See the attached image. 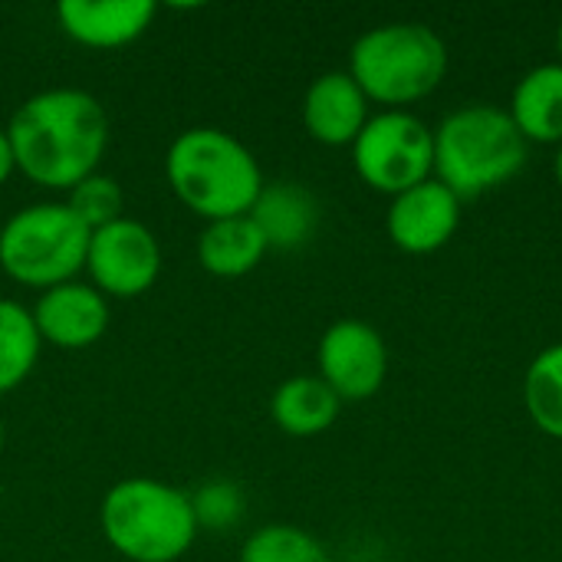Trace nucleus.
<instances>
[{
    "label": "nucleus",
    "mask_w": 562,
    "mask_h": 562,
    "mask_svg": "<svg viewBox=\"0 0 562 562\" xmlns=\"http://www.w3.org/2000/svg\"><path fill=\"white\" fill-rule=\"evenodd\" d=\"M346 72L359 82L369 102L408 109L445 82L448 46L428 23H382L352 43Z\"/></svg>",
    "instance_id": "4"
},
{
    "label": "nucleus",
    "mask_w": 562,
    "mask_h": 562,
    "mask_svg": "<svg viewBox=\"0 0 562 562\" xmlns=\"http://www.w3.org/2000/svg\"><path fill=\"white\" fill-rule=\"evenodd\" d=\"M352 168L362 184L395 198L435 178V128L408 109H382L352 142Z\"/></svg>",
    "instance_id": "7"
},
{
    "label": "nucleus",
    "mask_w": 562,
    "mask_h": 562,
    "mask_svg": "<svg viewBox=\"0 0 562 562\" xmlns=\"http://www.w3.org/2000/svg\"><path fill=\"white\" fill-rule=\"evenodd\" d=\"M102 537L132 562H178L198 537V510L188 494L155 477L119 481L99 507Z\"/></svg>",
    "instance_id": "5"
},
{
    "label": "nucleus",
    "mask_w": 562,
    "mask_h": 562,
    "mask_svg": "<svg viewBox=\"0 0 562 562\" xmlns=\"http://www.w3.org/2000/svg\"><path fill=\"white\" fill-rule=\"evenodd\" d=\"M40 333L33 313L13 300H0V395L13 392L40 359Z\"/></svg>",
    "instance_id": "19"
},
{
    "label": "nucleus",
    "mask_w": 562,
    "mask_h": 562,
    "mask_svg": "<svg viewBox=\"0 0 562 562\" xmlns=\"http://www.w3.org/2000/svg\"><path fill=\"white\" fill-rule=\"evenodd\" d=\"M527 151L530 145L507 109L471 102L448 112L435 128V178L468 201L514 181Z\"/></svg>",
    "instance_id": "3"
},
{
    "label": "nucleus",
    "mask_w": 562,
    "mask_h": 562,
    "mask_svg": "<svg viewBox=\"0 0 562 562\" xmlns=\"http://www.w3.org/2000/svg\"><path fill=\"white\" fill-rule=\"evenodd\" d=\"M69 211L89 227V231H99L105 224H115L122 214V188L115 178L109 175H89L82 178L72 191H69Z\"/></svg>",
    "instance_id": "21"
},
{
    "label": "nucleus",
    "mask_w": 562,
    "mask_h": 562,
    "mask_svg": "<svg viewBox=\"0 0 562 562\" xmlns=\"http://www.w3.org/2000/svg\"><path fill=\"white\" fill-rule=\"evenodd\" d=\"M86 270L102 296H119V300L142 296L155 286L161 273L158 237L142 221L119 217L115 224L92 231Z\"/></svg>",
    "instance_id": "8"
},
{
    "label": "nucleus",
    "mask_w": 562,
    "mask_h": 562,
    "mask_svg": "<svg viewBox=\"0 0 562 562\" xmlns=\"http://www.w3.org/2000/svg\"><path fill=\"white\" fill-rule=\"evenodd\" d=\"M89 237L69 204H30L0 227V270L23 286L53 290L86 267Z\"/></svg>",
    "instance_id": "6"
},
{
    "label": "nucleus",
    "mask_w": 562,
    "mask_h": 562,
    "mask_svg": "<svg viewBox=\"0 0 562 562\" xmlns=\"http://www.w3.org/2000/svg\"><path fill=\"white\" fill-rule=\"evenodd\" d=\"M557 53H560V63H562V16H560V26H557Z\"/></svg>",
    "instance_id": "24"
},
{
    "label": "nucleus",
    "mask_w": 562,
    "mask_h": 562,
    "mask_svg": "<svg viewBox=\"0 0 562 562\" xmlns=\"http://www.w3.org/2000/svg\"><path fill=\"white\" fill-rule=\"evenodd\" d=\"M240 562H333L326 547L290 524H270L247 537Z\"/></svg>",
    "instance_id": "20"
},
{
    "label": "nucleus",
    "mask_w": 562,
    "mask_h": 562,
    "mask_svg": "<svg viewBox=\"0 0 562 562\" xmlns=\"http://www.w3.org/2000/svg\"><path fill=\"white\" fill-rule=\"evenodd\" d=\"M524 405L537 431L562 441V342L540 349L527 366Z\"/></svg>",
    "instance_id": "18"
},
{
    "label": "nucleus",
    "mask_w": 562,
    "mask_h": 562,
    "mask_svg": "<svg viewBox=\"0 0 562 562\" xmlns=\"http://www.w3.org/2000/svg\"><path fill=\"white\" fill-rule=\"evenodd\" d=\"M250 221L260 227L267 247L293 250L303 247L319 227V204L316 198L296 181H273L263 184L250 207Z\"/></svg>",
    "instance_id": "14"
},
{
    "label": "nucleus",
    "mask_w": 562,
    "mask_h": 562,
    "mask_svg": "<svg viewBox=\"0 0 562 562\" xmlns=\"http://www.w3.org/2000/svg\"><path fill=\"white\" fill-rule=\"evenodd\" d=\"M0 451H3V422H0Z\"/></svg>",
    "instance_id": "25"
},
{
    "label": "nucleus",
    "mask_w": 562,
    "mask_h": 562,
    "mask_svg": "<svg viewBox=\"0 0 562 562\" xmlns=\"http://www.w3.org/2000/svg\"><path fill=\"white\" fill-rule=\"evenodd\" d=\"M16 168L40 188L72 191L95 175L109 148V115L82 89H46L30 95L7 122Z\"/></svg>",
    "instance_id": "1"
},
{
    "label": "nucleus",
    "mask_w": 562,
    "mask_h": 562,
    "mask_svg": "<svg viewBox=\"0 0 562 562\" xmlns=\"http://www.w3.org/2000/svg\"><path fill=\"white\" fill-rule=\"evenodd\" d=\"M267 250L270 247L260 227L250 221V214L211 221L198 237V263L211 277H224V280L247 277L250 270H257Z\"/></svg>",
    "instance_id": "17"
},
{
    "label": "nucleus",
    "mask_w": 562,
    "mask_h": 562,
    "mask_svg": "<svg viewBox=\"0 0 562 562\" xmlns=\"http://www.w3.org/2000/svg\"><path fill=\"white\" fill-rule=\"evenodd\" d=\"M165 175L175 198L207 224L250 214L263 191V175L250 148L211 125L188 128L171 142Z\"/></svg>",
    "instance_id": "2"
},
{
    "label": "nucleus",
    "mask_w": 562,
    "mask_h": 562,
    "mask_svg": "<svg viewBox=\"0 0 562 562\" xmlns=\"http://www.w3.org/2000/svg\"><path fill=\"white\" fill-rule=\"evenodd\" d=\"M339 395L319 375H293L270 398L277 428L293 438H316L329 431L339 418Z\"/></svg>",
    "instance_id": "16"
},
{
    "label": "nucleus",
    "mask_w": 562,
    "mask_h": 562,
    "mask_svg": "<svg viewBox=\"0 0 562 562\" xmlns=\"http://www.w3.org/2000/svg\"><path fill=\"white\" fill-rule=\"evenodd\" d=\"M369 99L346 69L323 72L303 95V125L310 138L329 148H342L359 138L369 122Z\"/></svg>",
    "instance_id": "12"
},
{
    "label": "nucleus",
    "mask_w": 562,
    "mask_h": 562,
    "mask_svg": "<svg viewBox=\"0 0 562 562\" xmlns=\"http://www.w3.org/2000/svg\"><path fill=\"white\" fill-rule=\"evenodd\" d=\"M16 161H13V148H10V138H7V128H0V184L13 175Z\"/></svg>",
    "instance_id": "22"
},
{
    "label": "nucleus",
    "mask_w": 562,
    "mask_h": 562,
    "mask_svg": "<svg viewBox=\"0 0 562 562\" xmlns=\"http://www.w3.org/2000/svg\"><path fill=\"white\" fill-rule=\"evenodd\" d=\"M461 198L438 178H428L392 198L385 231L402 254L425 257L451 244L461 227Z\"/></svg>",
    "instance_id": "10"
},
{
    "label": "nucleus",
    "mask_w": 562,
    "mask_h": 562,
    "mask_svg": "<svg viewBox=\"0 0 562 562\" xmlns=\"http://www.w3.org/2000/svg\"><path fill=\"white\" fill-rule=\"evenodd\" d=\"M510 119L527 145H562V63H540L520 76L510 95Z\"/></svg>",
    "instance_id": "15"
},
{
    "label": "nucleus",
    "mask_w": 562,
    "mask_h": 562,
    "mask_svg": "<svg viewBox=\"0 0 562 562\" xmlns=\"http://www.w3.org/2000/svg\"><path fill=\"white\" fill-rule=\"evenodd\" d=\"M319 379L339 402H369L389 375V346L382 333L362 319L333 323L316 349Z\"/></svg>",
    "instance_id": "9"
},
{
    "label": "nucleus",
    "mask_w": 562,
    "mask_h": 562,
    "mask_svg": "<svg viewBox=\"0 0 562 562\" xmlns=\"http://www.w3.org/2000/svg\"><path fill=\"white\" fill-rule=\"evenodd\" d=\"M553 178H557V188L562 191V145L557 148V158H553Z\"/></svg>",
    "instance_id": "23"
},
{
    "label": "nucleus",
    "mask_w": 562,
    "mask_h": 562,
    "mask_svg": "<svg viewBox=\"0 0 562 562\" xmlns=\"http://www.w3.org/2000/svg\"><path fill=\"white\" fill-rule=\"evenodd\" d=\"M30 313L40 339L53 342L56 349H89L109 329L105 296L95 286L76 280L43 290V296Z\"/></svg>",
    "instance_id": "11"
},
{
    "label": "nucleus",
    "mask_w": 562,
    "mask_h": 562,
    "mask_svg": "<svg viewBox=\"0 0 562 562\" xmlns=\"http://www.w3.org/2000/svg\"><path fill=\"white\" fill-rule=\"evenodd\" d=\"M56 16L69 40L89 49H115L138 40L155 16L151 0H63Z\"/></svg>",
    "instance_id": "13"
}]
</instances>
